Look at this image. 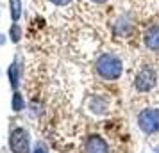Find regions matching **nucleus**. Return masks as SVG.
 Wrapping results in <instances>:
<instances>
[{
	"label": "nucleus",
	"instance_id": "13",
	"mask_svg": "<svg viewBox=\"0 0 159 153\" xmlns=\"http://www.w3.org/2000/svg\"><path fill=\"white\" fill-rule=\"evenodd\" d=\"M54 6H59V7H65L68 4H72V0H50Z\"/></svg>",
	"mask_w": 159,
	"mask_h": 153
},
{
	"label": "nucleus",
	"instance_id": "15",
	"mask_svg": "<svg viewBox=\"0 0 159 153\" xmlns=\"http://www.w3.org/2000/svg\"><path fill=\"white\" fill-rule=\"evenodd\" d=\"M156 153H159V148H157V150H156Z\"/></svg>",
	"mask_w": 159,
	"mask_h": 153
},
{
	"label": "nucleus",
	"instance_id": "6",
	"mask_svg": "<svg viewBox=\"0 0 159 153\" xmlns=\"http://www.w3.org/2000/svg\"><path fill=\"white\" fill-rule=\"evenodd\" d=\"M84 153H109L107 142L100 135H89L84 142Z\"/></svg>",
	"mask_w": 159,
	"mask_h": 153
},
{
	"label": "nucleus",
	"instance_id": "3",
	"mask_svg": "<svg viewBox=\"0 0 159 153\" xmlns=\"http://www.w3.org/2000/svg\"><path fill=\"white\" fill-rule=\"evenodd\" d=\"M156 84H157V73H156V70L152 66L141 68L138 71L136 79H134V87L139 93H148V91H152V89L156 87Z\"/></svg>",
	"mask_w": 159,
	"mask_h": 153
},
{
	"label": "nucleus",
	"instance_id": "12",
	"mask_svg": "<svg viewBox=\"0 0 159 153\" xmlns=\"http://www.w3.org/2000/svg\"><path fill=\"white\" fill-rule=\"evenodd\" d=\"M34 153H48V151H47V146H45L43 142H36V146H34Z\"/></svg>",
	"mask_w": 159,
	"mask_h": 153
},
{
	"label": "nucleus",
	"instance_id": "8",
	"mask_svg": "<svg viewBox=\"0 0 159 153\" xmlns=\"http://www.w3.org/2000/svg\"><path fill=\"white\" fill-rule=\"evenodd\" d=\"M9 4H11V18H13V22H18V18L22 15V2L20 0H9Z\"/></svg>",
	"mask_w": 159,
	"mask_h": 153
},
{
	"label": "nucleus",
	"instance_id": "4",
	"mask_svg": "<svg viewBox=\"0 0 159 153\" xmlns=\"http://www.w3.org/2000/svg\"><path fill=\"white\" fill-rule=\"evenodd\" d=\"M9 146L13 153H30V139L25 128H15L9 137Z\"/></svg>",
	"mask_w": 159,
	"mask_h": 153
},
{
	"label": "nucleus",
	"instance_id": "11",
	"mask_svg": "<svg viewBox=\"0 0 159 153\" xmlns=\"http://www.w3.org/2000/svg\"><path fill=\"white\" fill-rule=\"evenodd\" d=\"M11 36H13V41H18L20 39V29H18V25H13V29H11Z\"/></svg>",
	"mask_w": 159,
	"mask_h": 153
},
{
	"label": "nucleus",
	"instance_id": "5",
	"mask_svg": "<svg viewBox=\"0 0 159 153\" xmlns=\"http://www.w3.org/2000/svg\"><path fill=\"white\" fill-rule=\"evenodd\" d=\"M143 45L150 52H159V23H152L143 32Z\"/></svg>",
	"mask_w": 159,
	"mask_h": 153
},
{
	"label": "nucleus",
	"instance_id": "1",
	"mask_svg": "<svg viewBox=\"0 0 159 153\" xmlns=\"http://www.w3.org/2000/svg\"><path fill=\"white\" fill-rule=\"evenodd\" d=\"M95 71L102 80H118L123 73V62L115 53H102L95 62Z\"/></svg>",
	"mask_w": 159,
	"mask_h": 153
},
{
	"label": "nucleus",
	"instance_id": "10",
	"mask_svg": "<svg viewBox=\"0 0 159 153\" xmlns=\"http://www.w3.org/2000/svg\"><path fill=\"white\" fill-rule=\"evenodd\" d=\"M89 107H91V110L97 112V114H104V112H106V102H104V100H98V98H95Z\"/></svg>",
	"mask_w": 159,
	"mask_h": 153
},
{
	"label": "nucleus",
	"instance_id": "2",
	"mask_svg": "<svg viewBox=\"0 0 159 153\" xmlns=\"http://www.w3.org/2000/svg\"><path fill=\"white\" fill-rule=\"evenodd\" d=\"M138 126L147 135H154L159 132V109L147 107L138 114Z\"/></svg>",
	"mask_w": 159,
	"mask_h": 153
},
{
	"label": "nucleus",
	"instance_id": "14",
	"mask_svg": "<svg viewBox=\"0 0 159 153\" xmlns=\"http://www.w3.org/2000/svg\"><path fill=\"white\" fill-rule=\"evenodd\" d=\"M89 2H93V4H106L109 0H89Z\"/></svg>",
	"mask_w": 159,
	"mask_h": 153
},
{
	"label": "nucleus",
	"instance_id": "9",
	"mask_svg": "<svg viewBox=\"0 0 159 153\" xmlns=\"http://www.w3.org/2000/svg\"><path fill=\"white\" fill-rule=\"evenodd\" d=\"M25 109V100H23V96L20 93H15L13 95V110L16 112H20V110Z\"/></svg>",
	"mask_w": 159,
	"mask_h": 153
},
{
	"label": "nucleus",
	"instance_id": "7",
	"mask_svg": "<svg viewBox=\"0 0 159 153\" xmlns=\"http://www.w3.org/2000/svg\"><path fill=\"white\" fill-rule=\"evenodd\" d=\"M9 80H11V86L13 87H18V82H20V68L18 64H13L9 68Z\"/></svg>",
	"mask_w": 159,
	"mask_h": 153
}]
</instances>
